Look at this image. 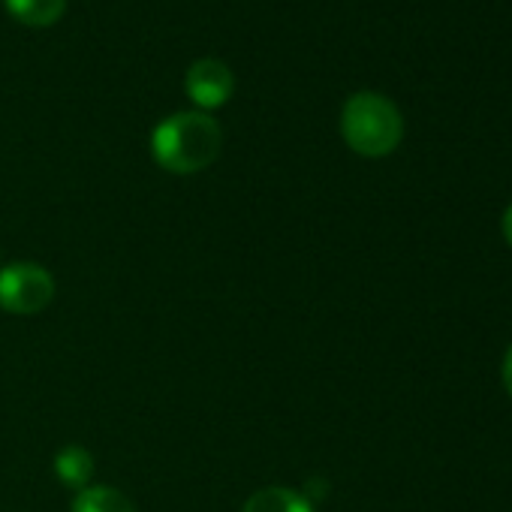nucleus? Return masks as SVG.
Instances as JSON below:
<instances>
[{"label": "nucleus", "instance_id": "20e7f679", "mask_svg": "<svg viewBox=\"0 0 512 512\" xmlns=\"http://www.w3.org/2000/svg\"><path fill=\"white\" fill-rule=\"evenodd\" d=\"M184 88H187V97L196 106L214 109V106H223L232 97L235 76H232V70L220 58H199V61L190 64Z\"/></svg>", "mask_w": 512, "mask_h": 512}, {"label": "nucleus", "instance_id": "39448f33", "mask_svg": "<svg viewBox=\"0 0 512 512\" xmlns=\"http://www.w3.org/2000/svg\"><path fill=\"white\" fill-rule=\"evenodd\" d=\"M55 473L67 488H88L94 479V455L85 446H64L55 455Z\"/></svg>", "mask_w": 512, "mask_h": 512}, {"label": "nucleus", "instance_id": "6e6552de", "mask_svg": "<svg viewBox=\"0 0 512 512\" xmlns=\"http://www.w3.org/2000/svg\"><path fill=\"white\" fill-rule=\"evenodd\" d=\"M7 7L25 25H52L64 16L67 0H7Z\"/></svg>", "mask_w": 512, "mask_h": 512}, {"label": "nucleus", "instance_id": "9d476101", "mask_svg": "<svg viewBox=\"0 0 512 512\" xmlns=\"http://www.w3.org/2000/svg\"><path fill=\"white\" fill-rule=\"evenodd\" d=\"M503 235H506V241H509V247H512V205H509L506 214H503Z\"/></svg>", "mask_w": 512, "mask_h": 512}, {"label": "nucleus", "instance_id": "f257e3e1", "mask_svg": "<svg viewBox=\"0 0 512 512\" xmlns=\"http://www.w3.org/2000/svg\"><path fill=\"white\" fill-rule=\"evenodd\" d=\"M223 130L205 112H175L151 133L154 160L175 175H193L211 166L220 154Z\"/></svg>", "mask_w": 512, "mask_h": 512}, {"label": "nucleus", "instance_id": "0eeeda50", "mask_svg": "<svg viewBox=\"0 0 512 512\" xmlns=\"http://www.w3.org/2000/svg\"><path fill=\"white\" fill-rule=\"evenodd\" d=\"M73 512H136L133 500L112 485H88L76 491Z\"/></svg>", "mask_w": 512, "mask_h": 512}, {"label": "nucleus", "instance_id": "f03ea898", "mask_svg": "<svg viewBox=\"0 0 512 512\" xmlns=\"http://www.w3.org/2000/svg\"><path fill=\"white\" fill-rule=\"evenodd\" d=\"M344 142L362 157H386L404 136V118L398 106L374 91H359L344 103L341 112Z\"/></svg>", "mask_w": 512, "mask_h": 512}, {"label": "nucleus", "instance_id": "423d86ee", "mask_svg": "<svg viewBox=\"0 0 512 512\" xmlns=\"http://www.w3.org/2000/svg\"><path fill=\"white\" fill-rule=\"evenodd\" d=\"M241 512H314V506L305 494L275 485V488H260L256 494H250Z\"/></svg>", "mask_w": 512, "mask_h": 512}, {"label": "nucleus", "instance_id": "1a4fd4ad", "mask_svg": "<svg viewBox=\"0 0 512 512\" xmlns=\"http://www.w3.org/2000/svg\"><path fill=\"white\" fill-rule=\"evenodd\" d=\"M503 383H506V392L512 395V347H509V353L503 359Z\"/></svg>", "mask_w": 512, "mask_h": 512}, {"label": "nucleus", "instance_id": "7ed1b4c3", "mask_svg": "<svg viewBox=\"0 0 512 512\" xmlns=\"http://www.w3.org/2000/svg\"><path fill=\"white\" fill-rule=\"evenodd\" d=\"M55 302V278L40 263H10L0 269V308L16 317H34Z\"/></svg>", "mask_w": 512, "mask_h": 512}]
</instances>
